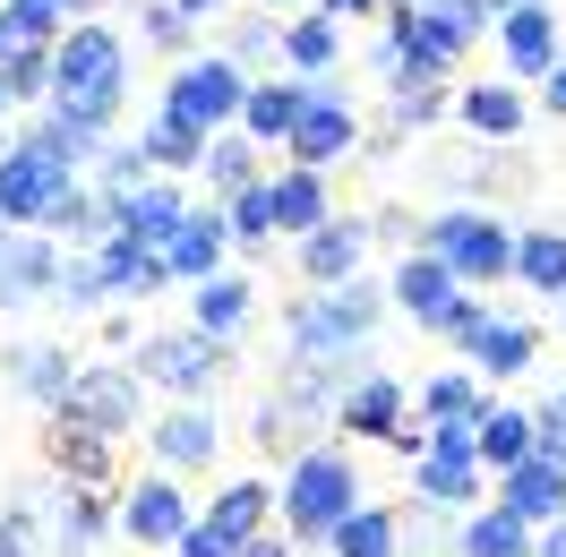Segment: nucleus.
<instances>
[{"mask_svg": "<svg viewBox=\"0 0 566 557\" xmlns=\"http://www.w3.org/2000/svg\"><path fill=\"white\" fill-rule=\"evenodd\" d=\"M52 104L95 120V129L120 120V104H129V43L112 35L104 18H77L70 35L52 43Z\"/></svg>", "mask_w": 566, "mask_h": 557, "instance_id": "1", "label": "nucleus"}, {"mask_svg": "<svg viewBox=\"0 0 566 557\" xmlns=\"http://www.w3.org/2000/svg\"><path fill=\"white\" fill-rule=\"evenodd\" d=\"M387 309H395V292L369 283V275L326 283V292H310V301H292V360H353Z\"/></svg>", "mask_w": 566, "mask_h": 557, "instance_id": "2", "label": "nucleus"}, {"mask_svg": "<svg viewBox=\"0 0 566 557\" xmlns=\"http://www.w3.org/2000/svg\"><path fill=\"white\" fill-rule=\"evenodd\" d=\"M353 506H360V472L335 446H301L292 454V472H283V532H292V540L326 549L335 523L353 515Z\"/></svg>", "mask_w": 566, "mask_h": 557, "instance_id": "3", "label": "nucleus"}, {"mask_svg": "<svg viewBox=\"0 0 566 557\" xmlns=\"http://www.w3.org/2000/svg\"><path fill=\"white\" fill-rule=\"evenodd\" d=\"M421 249H438V258H447L472 292L515 275V232H506L497 214H481V207H438V214L421 223Z\"/></svg>", "mask_w": 566, "mask_h": 557, "instance_id": "4", "label": "nucleus"}, {"mask_svg": "<svg viewBox=\"0 0 566 557\" xmlns=\"http://www.w3.org/2000/svg\"><path fill=\"white\" fill-rule=\"evenodd\" d=\"M463 61V43L447 35L438 9H387V43H378V77L387 86H447V70Z\"/></svg>", "mask_w": 566, "mask_h": 557, "instance_id": "5", "label": "nucleus"}, {"mask_svg": "<svg viewBox=\"0 0 566 557\" xmlns=\"http://www.w3.org/2000/svg\"><path fill=\"white\" fill-rule=\"evenodd\" d=\"M77 164H61L52 146H35V138H18L9 155H0V223H18V232H43L52 223V207L77 189Z\"/></svg>", "mask_w": 566, "mask_h": 557, "instance_id": "6", "label": "nucleus"}, {"mask_svg": "<svg viewBox=\"0 0 566 557\" xmlns=\"http://www.w3.org/2000/svg\"><path fill=\"white\" fill-rule=\"evenodd\" d=\"M61 420H86V429H104V438H138L146 429L138 360H95V369H77L70 395H61Z\"/></svg>", "mask_w": 566, "mask_h": 557, "instance_id": "7", "label": "nucleus"}, {"mask_svg": "<svg viewBox=\"0 0 566 557\" xmlns=\"http://www.w3.org/2000/svg\"><path fill=\"white\" fill-rule=\"evenodd\" d=\"M223 360H232V344L189 317V326H172V335H146V344H138V378L164 386V395H214Z\"/></svg>", "mask_w": 566, "mask_h": 557, "instance_id": "8", "label": "nucleus"}, {"mask_svg": "<svg viewBox=\"0 0 566 557\" xmlns=\"http://www.w3.org/2000/svg\"><path fill=\"white\" fill-rule=\"evenodd\" d=\"M164 104L180 120H198V129H241V104H249V70L232 52H207V61H180L172 86H164Z\"/></svg>", "mask_w": 566, "mask_h": 557, "instance_id": "9", "label": "nucleus"}, {"mask_svg": "<svg viewBox=\"0 0 566 557\" xmlns=\"http://www.w3.org/2000/svg\"><path fill=\"white\" fill-rule=\"evenodd\" d=\"M387 292H395V309L412 317L421 335H438V326H447V309H455L472 283H463L438 249H403V258H395V275H387Z\"/></svg>", "mask_w": 566, "mask_h": 557, "instance_id": "10", "label": "nucleus"}, {"mask_svg": "<svg viewBox=\"0 0 566 557\" xmlns=\"http://www.w3.org/2000/svg\"><path fill=\"white\" fill-rule=\"evenodd\" d=\"M146 438H155V463H164V472H207L214 454H223V420H214L207 395H172V412L146 420Z\"/></svg>", "mask_w": 566, "mask_h": 557, "instance_id": "11", "label": "nucleus"}, {"mask_svg": "<svg viewBox=\"0 0 566 557\" xmlns=\"http://www.w3.org/2000/svg\"><path fill=\"white\" fill-rule=\"evenodd\" d=\"M189 497H180L172 472H146V481L120 488V540L129 549H180V532H189Z\"/></svg>", "mask_w": 566, "mask_h": 557, "instance_id": "12", "label": "nucleus"}, {"mask_svg": "<svg viewBox=\"0 0 566 557\" xmlns=\"http://www.w3.org/2000/svg\"><path fill=\"white\" fill-rule=\"evenodd\" d=\"M353 146H360V112L344 104V95L310 86V104H301V129L283 138V155H292V164H310V172H335Z\"/></svg>", "mask_w": 566, "mask_h": 557, "instance_id": "13", "label": "nucleus"}, {"mask_svg": "<svg viewBox=\"0 0 566 557\" xmlns=\"http://www.w3.org/2000/svg\"><path fill=\"white\" fill-rule=\"evenodd\" d=\"M95 275H104V301H112V309H120V301L138 309L146 292H164V283H172V258H164L155 241H138V232H104V241H95Z\"/></svg>", "mask_w": 566, "mask_h": 557, "instance_id": "14", "label": "nucleus"}, {"mask_svg": "<svg viewBox=\"0 0 566 557\" xmlns=\"http://www.w3.org/2000/svg\"><path fill=\"white\" fill-rule=\"evenodd\" d=\"M497 52H506V77L541 86V77L558 70V52H566L558 9H549V0H524V9H506V18H497Z\"/></svg>", "mask_w": 566, "mask_h": 557, "instance_id": "15", "label": "nucleus"}, {"mask_svg": "<svg viewBox=\"0 0 566 557\" xmlns=\"http://www.w3.org/2000/svg\"><path fill=\"white\" fill-rule=\"evenodd\" d=\"M412 412H421V403H403V386L378 378V369H360V378L335 395V429H344V438H378V446H395Z\"/></svg>", "mask_w": 566, "mask_h": 557, "instance_id": "16", "label": "nucleus"}, {"mask_svg": "<svg viewBox=\"0 0 566 557\" xmlns=\"http://www.w3.org/2000/svg\"><path fill=\"white\" fill-rule=\"evenodd\" d=\"M369 275V223L360 214H326L318 232H301V283L326 292V283H353Z\"/></svg>", "mask_w": 566, "mask_h": 557, "instance_id": "17", "label": "nucleus"}, {"mask_svg": "<svg viewBox=\"0 0 566 557\" xmlns=\"http://www.w3.org/2000/svg\"><path fill=\"white\" fill-rule=\"evenodd\" d=\"M447 549H455V557H541V523L515 515V506L490 488V497L455 523V540H447Z\"/></svg>", "mask_w": 566, "mask_h": 557, "instance_id": "18", "label": "nucleus"}, {"mask_svg": "<svg viewBox=\"0 0 566 557\" xmlns=\"http://www.w3.org/2000/svg\"><path fill=\"white\" fill-rule=\"evenodd\" d=\"M164 258H172V283L223 275V258H232V214H223V198H198V207H189V223L164 241Z\"/></svg>", "mask_w": 566, "mask_h": 557, "instance_id": "19", "label": "nucleus"}, {"mask_svg": "<svg viewBox=\"0 0 566 557\" xmlns=\"http://www.w3.org/2000/svg\"><path fill=\"white\" fill-rule=\"evenodd\" d=\"M104 198H112V189H104ZM189 207H198V198H189L172 172H155L146 189H120V198H112V232H138V241L164 249L180 223H189Z\"/></svg>", "mask_w": 566, "mask_h": 557, "instance_id": "20", "label": "nucleus"}, {"mask_svg": "<svg viewBox=\"0 0 566 557\" xmlns=\"http://www.w3.org/2000/svg\"><path fill=\"white\" fill-rule=\"evenodd\" d=\"M112 446H120V438L86 429V420H61V412H52V429H43L52 481H77V488H112Z\"/></svg>", "mask_w": 566, "mask_h": 557, "instance_id": "21", "label": "nucleus"}, {"mask_svg": "<svg viewBox=\"0 0 566 557\" xmlns=\"http://www.w3.org/2000/svg\"><path fill=\"white\" fill-rule=\"evenodd\" d=\"M335 61H344V18L318 9V0H310V9H292V18H283V70L318 86V77H335Z\"/></svg>", "mask_w": 566, "mask_h": 557, "instance_id": "22", "label": "nucleus"}, {"mask_svg": "<svg viewBox=\"0 0 566 557\" xmlns=\"http://www.w3.org/2000/svg\"><path fill=\"white\" fill-rule=\"evenodd\" d=\"M61 258H70V249L52 241V232H18V241H9V258H0V309L52 301V283H61Z\"/></svg>", "mask_w": 566, "mask_h": 557, "instance_id": "23", "label": "nucleus"}, {"mask_svg": "<svg viewBox=\"0 0 566 557\" xmlns=\"http://www.w3.org/2000/svg\"><path fill=\"white\" fill-rule=\"evenodd\" d=\"M455 120L472 129L481 146H506V138H524V77H481V86H463L455 95Z\"/></svg>", "mask_w": 566, "mask_h": 557, "instance_id": "24", "label": "nucleus"}, {"mask_svg": "<svg viewBox=\"0 0 566 557\" xmlns=\"http://www.w3.org/2000/svg\"><path fill=\"white\" fill-rule=\"evenodd\" d=\"M412 497L421 506H447V515H472L481 497H490V472L472 463V454H412Z\"/></svg>", "mask_w": 566, "mask_h": 557, "instance_id": "25", "label": "nucleus"}, {"mask_svg": "<svg viewBox=\"0 0 566 557\" xmlns=\"http://www.w3.org/2000/svg\"><path fill=\"white\" fill-rule=\"evenodd\" d=\"M490 488L506 497V506H515V515L558 523V515H566V454H541V446H532L524 463H515V472H497Z\"/></svg>", "mask_w": 566, "mask_h": 557, "instance_id": "26", "label": "nucleus"}, {"mask_svg": "<svg viewBox=\"0 0 566 557\" xmlns=\"http://www.w3.org/2000/svg\"><path fill=\"white\" fill-rule=\"evenodd\" d=\"M301 104H310V77H249V104H241V129L258 146H283L301 129Z\"/></svg>", "mask_w": 566, "mask_h": 557, "instance_id": "27", "label": "nucleus"}, {"mask_svg": "<svg viewBox=\"0 0 566 557\" xmlns=\"http://www.w3.org/2000/svg\"><path fill=\"white\" fill-rule=\"evenodd\" d=\"M207 515H214V523H223V532H232V540L249 549V540H266V523L283 515V488H266L258 472H249V481H223V488H214V506H207Z\"/></svg>", "mask_w": 566, "mask_h": 557, "instance_id": "28", "label": "nucleus"}, {"mask_svg": "<svg viewBox=\"0 0 566 557\" xmlns=\"http://www.w3.org/2000/svg\"><path fill=\"white\" fill-rule=\"evenodd\" d=\"M463 351H472V369H481V378H524L532 360H541V335H532L524 317H490Z\"/></svg>", "mask_w": 566, "mask_h": 557, "instance_id": "29", "label": "nucleus"}, {"mask_svg": "<svg viewBox=\"0 0 566 557\" xmlns=\"http://www.w3.org/2000/svg\"><path fill=\"white\" fill-rule=\"evenodd\" d=\"M70 378H77V360L61 344H18V351H9V386H18L27 403H43V412H61Z\"/></svg>", "mask_w": 566, "mask_h": 557, "instance_id": "30", "label": "nucleus"}, {"mask_svg": "<svg viewBox=\"0 0 566 557\" xmlns=\"http://www.w3.org/2000/svg\"><path fill=\"white\" fill-rule=\"evenodd\" d=\"M275 189V223L301 241V232H318L326 214H335V189H326V172H310V164H292V172H275L266 180Z\"/></svg>", "mask_w": 566, "mask_h": 557, "instance_id": "31", "label": "nucleus"}, {"mask_svg": "<svg viewBox=\"0 0 566 557\" xmlns=\"http://www.w3.org/2000/svg\"><path fill=\"white\" fill-rule=\"evenodd\" d=\"M249 309H258V292H249V275H232V266L207 275V283H189V317H198L207 335H223V344L249 326Z\"/></svg>", "mask_w": 566, "mask_h": 557, "instance_id": "32", "label": "nucleus"}, {"mask_svg": "<svg viewBox=\"0 0 566 557\" xmlns=\"http://www.w3.org/2000/svg\"><path fill=\"white\" fill-rule=\"evenodd\" d=\"M515 283L541 292V301H566V232H558V223L515 232Z\"/></svg>", "mask_w": 566, "mask_h": 557, "instance_id": "33", "label": "nucleus"}, {"mask_svg": "<svg viewBox=\"0 0 566 557\" xmlns=\"http://www.w3.org/2000/svg\"><path fill=\"white\" fill-rule=\"evenodd\" d=\"M207 138H214V129H198V120H180L172 104H164V112H155V120L138 129V146L155 155V172H172V180L207 164Z\"/></svg>", "mask_w": 566, "mask_h": 557, "instance_id": "34", "label": "nucleus"}, {"mask_svg": "<svg viewBox=\"0 0 566 557\" xmlns=\"http://www.w3.org/2000/svg\"><path fill=\"white\" fill-rule=\"evenodd\" d=\"M326 557H403V515H387V506H369V497H360L353 515L335 523Z\"/></svg>", "mask_w": 566, "mask_h": 557, "instance_id": "35", "label": "nucleus"}, {"mask_svg": "<svg viewBox=\"0 0 566 557\" xmlns=\"http://www.w3.org/2000/svg\"><path fill=\"white\" fill-rule=\"evenodd\" d=\"M198 180H207V198H241L249 180H266V172H258V138H249V129H214Z\"/></svg>", "mask_w": 566, "mask_h": 557, "instance_id": "36", "label": "nucleus"}, {"mask_svg": "<svg viewBox=\"0 0 566 557\" xmlns=\"http://www.w3.org/2000/svg\"><path fill=\"white\" fill-rule=\"evenodd\" d=\"M532 454V412L524 403H490V412H481V472H515V463H524Z\"/></svg>", "mask_w": 566, "mask_h": 557, "instance_id": "37", "label": "nucleus"}, {"mask_svg": "<svg viewBox=\"0 0 566 557\" xmlns=\"http://www.w3.org/2000/svg\"><path fill=\"white\" fill-rule=\"evenodd\" d=\"M490 403H497V395L481 386V369H447V378L421 386V420H429V429H438V420H481Z\"/></svg>", "mask_w": 566, "mask_h": 557, "instance_id": "38", "label": "nucleus"}, {"mask_svg": "<svg viewBox=\"0 0 566 557\" xmlns=\"http://www.w3.org/2000/svg\"><path fill=\"white\" fill-rule=\"evenodd\" d=\"M223 214H232V249H266L283 232V223H275V189H266V180H249L241 198H223Z\"/></svg>", "mask_w": 566, "mask_h": 557, "instance_id": "39", "label": "nucleus"}, {"mask_svg": "<svg viewBox=\"0 0 566 557\" xmlns=\"http://www.w3.org/2000/svg\"><path fill=\"white\" fill-rule=\"evenodd\" d=\"M95 189H112V198H120V189H146V180H155V155H146L138 138H112L104 155H95Z\"/></svg>", "mask_w": 566, "mask_h": 557, "instance_id": "40", "label": "nucleus"}, {"mask_svg": "<svg viewBox=\"0 0 566 557\" xmlns=\"http://www.w3.org/2000/svg\"><path fill=\"white\" fill-rule=\"evenodd\" d=\"M0 77H9L18 104H52V43H18V52L0 61Z\"/></svg>", "mask_w": 566, "mask_h": 557, "instance_id": "41", "label": "nucleus"}, {"mask_svg": "<svg viewBox=\"0 0 566 557\" xmlns=\"http://www.w3.org/2000/svg\"><path fill=\"white\" fill-rule=\"evenodd\" d=\"M52 301H61V309H112V301H104V275H95V249H70V258H61Z\"/></svg>", "mask_w": 566, "mask_h": 557, "instance_id": "42", "label": "nucleus"}, {"mask_svg": "<svg viewBox=\"0 0 566 557\" xmlns=\"http://www.w3.org/2000/svg\"><path fill=\"white\" fill-rule=\"evenodd\" d=\"M9 27H18L27 43H61L77 27V9L70 0H9Z\"/></svg>", "mask_w": 566, "mask_h": 557, "instance_id": "43", "label": "nucleus"}, {"mask_svg": "<svg viewBox=\"0 0 566 557\" xmlns=\"http://www.w3.org/2000/svg\"><path fill=\"white\" fill-rule=\"evenodd\" d=\"M387 95H395V129H403V138H412V129H429L438 112H455V95H447V86H387Z\"/></svg>", "mask_w": 566, "mask_h": 557, "instance_id": "44", "label": "nucleus"}, {"mask_svg": "<svg viewBox=\"0 0 566 557\" xmlns=\"http://www.w3.org/2000/svg\"><path fill=\"white\" fill-rule=\"evenodd\" d=\"M172 557H249V549H241V540H232L214 515H198L189 532H180V549H172Z\"/></svg>", "mask_w": 566, "mask_h": 557, "instance_id": "45", "label": "nucleus"}, {"mask_svg": "<svg viewBox=\"0 0 566 557\" xmlns=\"http://www.w3.org/2000/svg\"><path fill=\"white\" fill-rule=\"evenodd\" d=\"M43 515L35 506H9V515H0V557H43Z\"/></svg>", "mask_w": 566, "mask_h": 557, "instance_id": "46", "label": "nucleus"}, {"mask_svg": "<svg viewBox=\"0 0 566 557\" xmlns=\"http://www.w3.org/2000/svg\"><path fill=\"white\" fill-rule=\"evenodd\" d=\"M146 43H164V52H180V43H189V18H180L172 0H146Z\"/></svg>", "mask_w": 566, "mask_h": 557, "instance_id": "47", "label": "nucleus"}, {"mask_svg": "<svg viewBox=\"0 0 566 557\" xmlns=\"http://www.w3.org/2000/svg\"><path fill=\"white\" fill-rule=\"evenodd\" d=\"M532 446L566 454V403H532Z\"/></svg>", "mask_w": 566, "mask_h": 557, "instance_id": "48", "label": "nucleus"}, {"mask_svg": "<svg viewBox=\"0 0 566 557\" xmlns=\"http://www.w3.org/2000/svg\"><path fill=\"white\" fill-rule=\"evenodd\" d=\"M541 112H549V120H566V52H558V70L541 77Z\"/></svg>", "mask_w": 566, "mask_h": 557, "instance_id": "49", "label": "nucleus"}, {"mask_svg": "<svg viewBox=\"0 0 566 557\" xmlns=\"http://www.w3.org/2000/svg\"><path fill=\"white\" fill-rule=\"evenodd\" d=\"M412 223H403V207H387V214H369V241H403Z\"/></svg>", "mask_w": 566, "mask_h": 557, "instance_id": "50", "label": "nucleus"}, {"mask_svg": "<svg viewBox=\"0 0 566 557\" xmlns=\"http://www.w3.org/2000/svg\"><path fill=\"white\" fill-rule=\"evenodd\" d=\"M541 557H566V515H558V523H541Z\"/></svg>", "mask_w": 566, "mask_h": 557, "instance_id": "51", "label": "nucleus"}, {"mask_svg": "<svg viewBox=\"0 0 566 557\" xmlns=\"http://www.w3.org/2000/svg\"><path fill=\"white\" fill-rule=\"evenodd\" d=\"M318 9H335V18H369V9H387V0H318Z\"/></svg>", "mask_w": 566, "mask_h": 557, "instance_id": "52", "label": "nucleus"}, {"mask_svg": "<svg viewBox=\"0 0 566 557\" xmlns=\"http://www.w3.org/2000/svg\"><path fill=\"white\" fill-rule=\"evenodd\" d=\"M180 18H189V27H198V18H214V9H232V0H172Z\"/></svg>", "mask_w": 566, "mask_h": 557, "instance_id": "53", "label": "nucleus"}, {"mask_svg": "<svg viewBox=\"0 0 566 557\" xmlns=\"http://www.w3.org/2000/svg\"><path fill=\"white\" fill-rule=\"evenodd\" d=\"M18 43H27V35H18V27H9V0H0V61H9V52H18Z\"/></svg>", "mask_w": 566, "mask_h": 557, "instance_id": "54", "label": "nucleus"}, {"mask_svg": "<svg viewBox=\"0 0 566 557\" xmlns=\"http://www.w3.org/2000/svg\"><path fill=\"white\" fill-rule=\"evenodd\" d=\"M301 540H249V557H292Z\"/></svg>", "mask_w": 566, "mask_h": 557, "instance_id": "55", "label": "nucleus"}, {"mask_svg": "<svg viewBox=\"0 0 566 557\" xmlns=\"http://www.w3.org/2000/svg\"><path fill=\"white\" fill-rule=\"evenodd\" d=\"M70 9H77V18H104V9H112V0H70Z\"/></svg>", "mask_w": 566, "mask_h": 557, "instance_id": "56", "label": "nucleus"}, {"mask_svg": "<svg viewBox=\"0 0 566 557\" xmlns=\"http://www.w3.org/2000/svg\"><path fill=\"white\" fill-rule=\"evenodd\" d=\"M249 9H275V18H283V9H301V0H249Z\"/></svg>", "mask_w": 566, "mask_h": 557, "instance_id": "57", "label": "nucleus"}, {"mask_svg": "<svg viewBox=\"0 0 566 557\" xmlns=\"http://www.w3.org/2000/svg\"><path fill=\"white\" fill-rule=\"evenodd\" d=\"M9 241H18V223H0V258H9Z\"/></svg>", "mask_w": 566, "mask_h": 557, "instance_id": "58", "label": "nucleus"}, {"mask_svg": "<svg viewBox=\"0 0 566 557\" xmlns=\"http://www.w3.org/2000/svg\"><path fill=\"white\" fill-rule=\"evenodd\" d=\"M506 9H524V0H490V18H506Z\"/></svg>", "mask_w": 566, "mask_h": 557, "instance_id": "59", "label": "nucleus"}, {"mask_svg": "<svg viewBox=\"0 0 566 557\" xmlns=\"http://www.w3.org/2000/svg\"><path fill=\"white\" fill-rule=\"evenodd\" d=\"M9 104H18V95H9V77H0V112H9Z\"/></svg>", "mask_w": 566, "mask_h": 557, "instance_id": "60", "label": "nucleus"}, {"mask_svg": "<svg viewBox=\"0 0 566 557\" xmlns=\"http://www.w3.org/2000/svg\"><path fill=\"white\" fill-rule=\"evenodd\" d=\"M558 403H566V395H558Z\"/></svg>", "mask_w": 566, "mask_h": 557, "instance_id": "61", "label": "nucleus"}, {"mask_svg": "<svg viewBox=\"0 0 566 557\" xmlns=\"http://www.w3.org/2000/svg\"><path fill=\"white\" fill-rule=\"evenodd\" d=\"M447 557H455V549H447Z\"/></svg>", "mask_w": 566, "mask_h": 557, "instance_id": "62", "label": "nucleus"}]
</instances>
